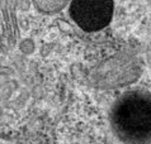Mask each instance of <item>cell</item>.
I'll use <instances>...</instances> for the list:
<instances>
[{"label":"cell","instance_id":"obj_1","mask_svg":"<svg viewBox=\"0 0 151 144\" xmlns=\"http://www.w3.org/2000/svg\"><path fill=\"white\" fill-rule=\"evenodd\" d=\"M113 126L127 143L151 142V96L145 92L124 95L113 110Z\"/></svg>","mask_w":151,"mask_h":144},{"label":"cell","instance_id":"obj_2","mask_svg":"<svg viewBox=\"0 0 151 144\" xmlns=\"http://www.w3.org/2000/svg\"><path fill=\"white\" fill-rule=\"evenodd\" d=\"M70 11L75 23L80 28L85 31H98L109 23L113 4L111 1L81 0L71 4Z\"/></svg>","mask_w":151,"mask_h":144}]
</instances>
